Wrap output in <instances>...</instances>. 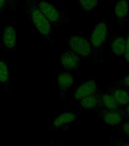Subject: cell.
<instances>
[{"instance_id": "obj_4", "label": "cell", "mask_w": 129, "mask_h": 146, "mask_svg": "<svg viewBox=\"0 0 129 146\" xmlns=\"http://www.w3.org/2000/svg\"><path fill=\"white\" fill-rule=\"evenodd\" d=\"M109 25L106 20H101L94 26L90 36V43L96 52L100 50L107 40Z\"/></svg>"}, {"instance_id": "obj_20", "label": "cell", "mask_w": 129, "mask_h": 146, "mask_svg": "<svg viewBox=\"0 0 129 146\" xmlns=\"http://www.w3.org/2000/svg\"><path fill=\"white\" fill-rule=\"evenodd\" d=\"M123 57L125 58V62L127 63H129V31L127 34V36L125 37V49Z\"/></svg>"}, {"instance_id": "obj_25", "label": "cell", "mask_w": 129, "mask_h": 146, "mask_svg": "<svg viewBox=\"0 0 129 146\" xmlns=\"http://www.w3.org/2000/svg\"><path fill=\"white\" fill-rule=\"evenodd\" d=\"M31 146H41V145H33Z\"/></svg>"}, {"instance_id": "obj_14", "label": "cell", "mask_w": 129, "mask_h": 146, "mask_svg": "<svg viewBox=\"0 0 129 146\" xmlns=\"http://www.w3.org/2000/svg\"><path fill=\"white\" fill-rule=\"evenodd\" d=\"M109 45L112 53L116 56H123L125 49V37L121 35H114L110 37Z\"/></svg>"}, {"instance_id": "obj_8", "label": "cell", "mask_w": 129, "mask_h": 146, "mask_svg": "<svg viewBox=\"0 0 129 146\" xmlns=\"http://www.w3.org/2000/svg\"><path fill=\"white\" fill-rule=\"evenodd\" d=\"M99 116L106 124L110 126L119 125L124 120V116L120 109L118 110H97Z\"/></svg>"}, {"instance_id": "obj_17", "label": "cell", "mask_w": 129, "mask_h": 146, "mask_svg": "<svg viewBox=\"0 0 129 146\" xmlns=\"http://www.w3.org/2000/svg\"><path fill=\"white\" fill-rule=\"evenodd\" d=\"M80 9L87 13L91 12L98 6L100 0H77Z\"/></svg>"}, {"instance_id": "obj_13", "label": "cell", "mask_w": 129, "mask_h": 146, "mask_svg": "<svg viewBox=\"0 0 129 146\" xmlns=\"http://www.w3.org/2000/svg\"><path fill=\"white\" fill-rule=\"evenodd\" d=\"M77 103L80 108L84 110H97L100 109L97 91L91 95L82 98L81 100L77 101Z\"/></svg>"}, {"instance_id": "obj_16", "label": "cell", "mask_w": 129, "mask_h": 146, "mask_svg": "<svg viewBox=\"0 0 129 146\" xmlns=\"http://www.w3.org/2000/svg\"><path fill=\"white\" fill-rule=\"evenodd\" d=\"M0 83L5 87L7 92L11 88V79L8 64L2 59H0Z\"/></svg>"}, {"instance_id": "obj_6", "label": "cell", "mask_w": 129, "mask_h": 146, "mask_svg": "<svg viewBox=\"0 0 129 146\" xmlns=\"http://www.w3.org/2000/svg\"><path fill=\"white\" fill-rule=\"evenodd\" d=\"M60 66L65 71H78L81 59L77 53L70 49H66L59 56Z\"/></svg>"}, {"instance_id": "obj_2", "label": "cell", "mask_w": 129, "mask_h": 146, "mask_svg": "<svg viewBox=\"0 0 129 146\" xmlns=\"http://www.w3.org/2000/svg\"><path fill=\"white\" fill-rule=\"evenodd\" d=\"M69 49L77 53L80 57L96 59L97 53L93 50L89 39L81 34H72L68 40Z\"/></svg>"}, {"instance_id": "obj_1", "label": "cell", "mask_w": 129, "mask_h": 146, "mask_svg": "<svg viewBox=\"0 0 129 146\" xmlns=\"http://www.w3.org/2000/svg\"><path fill=\"white\" fill-rule=\"evenodd\" d=\"M25 11L30 22L34 25L42 37L49 43H52L51 25L41 11L36 0H25Z\"/></svg>"}, {"instance_id": "obj_5", "label": "cell", "mask_w": 129, "mask_h": 146, "mask_svg": "<svg viewBox=\"0 0 129 146\" xmlns=\"http://www.w3.org/2000/svg\"><path fill=\"white\" fill-rule=\"evenodd\" d=\"M1 41L5 49L8 51H14L17 47V34L13 23L10 22L2 27Z\"/></svg>"}, {"instance_id": "obj_23", "label": "cell", "mask_w": 129, "mask_h": 146, "mask_svg": "<svg viewBox=\"0 0 129 146\" xmlns=\"http://www.w3.org/2000/svg\"><path fill=\"white\" fill-rule=\"evenodd\" d=\"M120 110L122 113L124 118L128 119L129 120V104H128L125 107H122Z\"/></svg>"}, {"instance_id": "obj_11", "label": "cell", "mask_w": 129, "mask_h": 146, "mask_svg": "<svg viewBox=\"0 0 129 146\" xmlns=\"http://www.w3.org/2000/svg\"><path fill=\"white\" fill-rule=\"evenodd\" d=\"M77 117V113L73 112H65L59 114L52 121L50 129H66L68 125L75 122Z\"/></svg>"}, {"instance_id": "obj_21", "label": "cell", "mask_w": 129, "mask_h": 146, "mask_svg": "<svg viewBox=\"0 0 129 146\" xmlns=\"http://www.w3.org/2000/svg\"><path fill=\"white\" fill-rule=\"evenodd\" d=\"M120 132L125 135L129 136V120L122 122L120 124Z\"/></svg>"}, {"instance_id": "obj_3", "label": "cell", "mask_w": 129, "mask_h": 146, "mask_svg": "<svg viewBox=\"0 0 129 146\" xmlns=\"http://www.w3.org/2000/svg\"><path fill=\"white\" fill-rule=\"evenodd\" d=\"M36 2L45 18L51 25L59 27L68 22L69 16L68 14L58 9L52 2L46 0H40L36 1Z\"/></svg>"}, {"instance_id": "obj_9", "label": "cell", "mask_w": 129, "mask_h": 146, "mask_svg": "<svg viewBox=\"0 0 129 146\" xmlns=\"http://www.w3.org/2000/svg\"><path fill=\"white\" fill-rule=\"evenodd\" d=\"M107 92L112 95L120 108L129 104V91L118 84H112L107 86Z\"/></svg>"}, {"instance_id": "obj_15", "label": "cell", "mask_w": 129, "mask_h": 146, "mask_svg": "<svg viewBox=\"0 0 129 146\" xmlns=\"http://www.w3.org/2000/svg\"><path fill=\"white\" fill-rule=\"evenodd\" d=\"M99 103H100V109L107 110H118L120 107L117 104L116 100L112 97V95L108 92H104L103 91L97 90Z\"/></svg>"}, {"instance_id": "obj_27", "label": "cell", "mask_w": 129, "mask_h": 146, "mask_svg": "<svg viewBox=\"0 0 129 146\" xmlns=\"http://www.w3.org/2000/svg\"><path fill=\"white\" fill-rule=\"evenodd\" d=\"M128 91H129V90H128Z\"/></svg>"}, {"instance_id": "obj_24", "label": "cell", "mask_w": 129, "mask_h": 146, "mask_svg": "<svg viewBox=\"0 0 129 146\" xmlns=\"http://www.w3.org/2000/svg\"><path fill=\"white\" fill-rule=\"evenodd\" d=\"M8 10V1L7 0H0V15L5 10Z\"/></svg>"}, {"instance_id": "obj_7", "label": "cell", "mask_w": 129, "mask_h": 146, "mask_svg": "<svg viewBox=\"0 0 129 146\" xmlns=\"http://www.w3.org/2000/svg\"><path fill=\"white\" fill-rule=\"evenodd\" d=\"M97 82L96 79H89L80 84L75 91L71 94L74 101H79L82 98L91 95L97 91Z\"/></svg>"}, {"instance_id": "obj_19", "label": "cell", "mask_w": 129, "mask_h": 146, "mask_svg": "<svg viewBox=\"0 0 129 146\" xmlns=\"http://www.w3.org/2000/svg\"><path fill=\"white\" fill-rule=\"evenodd\" d=\"M116 84L120 85V86H122L124 88H125L126 89L129 90V74L127 75H125L123 78L118 79L117 82H116Z\"/></svg>"}, {"instance_id": "obj_18", "label": "cell", "mask_w": 129, "mask_h": 146, "mask_svg": "<svg viewBox=\"0 0 129 146\" xmlns=\"http://www.w3.org/2000/svg\"><path fill=\"white\" fill-rule=\"evenodd\" d=\"M110 144L112 146H129V143L115 137H110Z\"/></svg>"}, {"instance_id": "obj_12", "label": "cell", "mask_w": 129, "mask_h": 146, "mask_svg": "<svg viewBox=\"0 0 129 146\" xmlns=\"http://www.w3.org/2000/svg\"><path fill=\"white\" fill-rule=\"evenodd\" d=\"M129 13V6L127 0H118L114 7V15L119 27H122L127 20Z\"/></svg>"}, {"instance_id": "obj_26", "label": "cell", "mask_w": 129, "mask_h": 146, "mask_svg": "<svg viewBox=\"0 0 129 146\" xmlns=\"http://www.w3.org/2000/svg\"><path fill=\"white\" fill-rule=\"evenodd\" d=\"M0 16H1V15H0Z\"/></svg>"}, {"instance_id": "obj_10", "label": "cell", "mask_w": 129, "mask_h": 146, "mask_svg": "<svg viewBox=\"0 0 129 146\" xmlns=\"http://www.w3.org/2000/svg\"><path fill=\"white\" fill-rule=\"evenodd\" d=\"M75 75L68 71L62 72L57 75V85L59 88V97L61 99L65 98L67 91L74 85Z\"/></svg>"}, {"instance_id": "obj_22", "label": "cell", "mask_w": 129, "mask_h": 146, "mask_svg": "<svg viewBox=\"0 0 129 146\" xmlns=\"http://www.w3.org/2000/svg\"><path fill=\"white\" fill-rule=\"evenodd\" d=\"M8 1V10L15 11L18 5V0H7Z\"/></svg>"}]
</instances>
